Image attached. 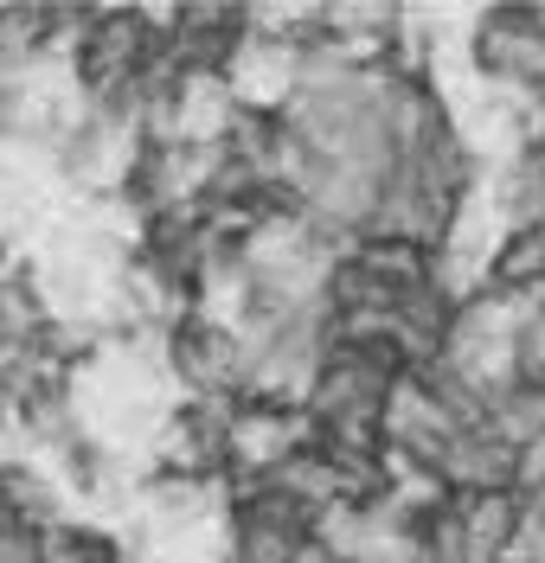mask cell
Returning a JSON list of instances; mask_svg holds the SVG:
<instances>
[{"label":"cell","instance_id":"obj_1","mask_svg":"<svg viewBox=\"0 0 545 563\" xmlns=\"http://www.w3.org/2000/svg\"><path fill=\"white\" fill-rule=\"evenodd\" d=\"M475 65L494 90L545 84V13L539 7H488L475 20Z\"/></svg>","mask_w":545,"mask_h":563}]
</instances>
